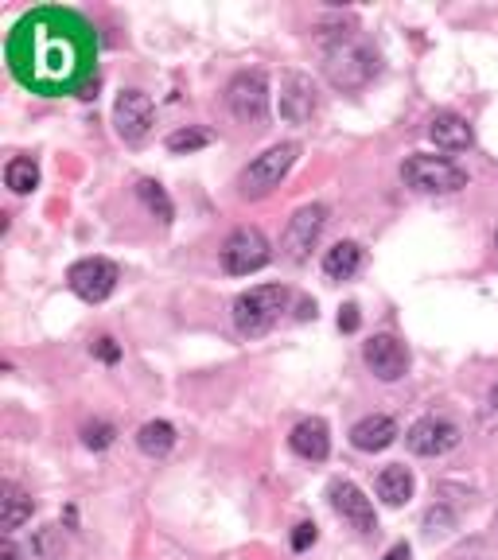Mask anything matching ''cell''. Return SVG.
<instances>
[{"label": "cell", "mask_w": 498, "mask_h": 560, "mask_svg": "<svg viewBox=\"0 0 498 560\" xmlns=\"http://www.w3.org/2000/svg\"><path fill=\"white\" fill-rule=\"evenodd\" d=\"M117 280H121V273H117V265L109 257H82L67 273L71 292L86 304H106L109 296L117 292Z\"/></svg>", "instance_id": "obj_8"}, {"label": "cell", "mask_w": 498, "mask_h": 560, "mask_svg": "<svg viewBox=\"0 0 498 560\" xmlns=\"http://www.w3.org/2000/svg\"><path fill=\"white\" fill-rule=\"evenodd\" d=\"M382 560H409V545H405V541H401V545H393V549Z\"/></svg>", "instance_id": "obj_33"}, {"label": "cell", "mask_w": 498, "mask_h": 560, "mask_svg": "<svg viewBox=\"0 0 498 560\" xmlns=\"http://www.w3.org/2000/svg\"><path fill=\"white\" fill-rule=\"evenodd\" d=\"M358 327H362V315H358L355 304H343V312H339V331L343 335H355Z\"/></svg>", "instance_id": "obj_30"}, {"label": "cell", "mask_w": 498, "mask_h": 560, "mask_svg": "<svg viewBox=\"0 0 498 560\" xmlns=\"http://www.w3.org/2000/svg\"><path fill=\"white\" fill-rule=\"evenodd\" d=\"M401 179H405L413 191H421V195H452V191H463V187H467V172H463V168H456V164L444 160V156H428V152L405 156Z\"/></svg>", "instance_id": "obj_5"}, {"label": "cell", "mask_w": 498, "mask_h": 560, "mask_svg": "<svg viewBox=\"0 0 498 560\" xmlns=\"http://www.w3.org/2000/svg\"><path fill=\"white\" fill-rule=\"evenodd\" d=\"M448 529H456V510L452 506H444V502H436V506H428L425 510V533H448Z\"/></svg>", "instance_id": "obj_26"}, {"label": "cell", "mask_w": 498, "mask_h": 560, "mask_svg": "<svg viewBox=\"0 0 498 560\" xmlns=\"http://www.w3.org/2000/svg\"><path fill=\"white\" fill-rule=\"evenodd\" d=\"M137 448L148 459H164V455L176 448V428L168 420H148V424L137 428Z\"/></svg>", "instance_id": "obj_21"}, {"label": "cell", "mask_w": 498, "mask_h": 560, "mask_svg": "<svg viewBox=\"0 0 498 560\" xmlns=\"http://www.w3.org/2000/svg\"><path fill=\"white\" fill-rule=\"evenodd\" d=\"M463 432L456 420L448 417H421L409 432H405V444L413 455H425V459H436V455H448L452 448H460Z\"/></svg>", "instance_id": "obj_11"}, {"label": "cell", "mask_w": 498, "mask_h": 560, "mask_svg": "<svg viewBox=\"0 0 498 560\" xmlns=\"http://www.w3.org/2000/svg\"><path fill=\"white\" fill-rule=\"evenodd\" d=\"M137 195H141V203L148 207V214H152L160 226H168V222L176 218V207H172L168 191H164L156 179H137Z\"/></svg>", "instance_id": "obj_23"}, {"label": "cell", "mask_w": 498, "mask_h": 560, "mask_svg": "<svg viewBox=\"0 0 498 560\" xmlns=\"http://www.w3.org/2000/svg\"><path fill=\"white\" fill-rule=\"evenodd\" d=\"M323 74L343 94L366 90L374 82V74H378V51L362 35L339 32L335 39H327V47H323Z\"/></svg>", "instance_id": "obj_2"}, {"label": "cell", "mask_w": 498, "mask_h": 560, "mask_svg": "<svg viewBox=\"0 0 498 560\" xmlns=\"http://www.w3.org/2000/svg\"><path fill=\"white\" fill-rule=\"evenodd\" d=\"M401 436V428H397V420L393 417H382V413H374V417H362L351 428V444H355L358 452H386L393 440Z\"/></svg>", "instance_id": "obj_17"}, {"label": "cell", "mask_w": 498, "mask_h": 560, "mask_svg": "<svg viewBox=\"0 0 498 560\" xmlns=\"http://www.w3.org/2000/svg\"><path fill=\"white\" fill-rule=\"evenodd\" d=\"M113 440H117V428L109 420H94V424L82 428V444L90 452H106V448H113Z\"/></svg>", "instance_id": "obj_25"}, {"label": "cell", "mask_w": 498, "mask_h": 560, "mask_svg": "<svg viewBox=\"0 0 498 560\" xmlns=\"http://www.w3.org/2000/svg\"><path fill=\"white\" fill-rule=\"evenodd\" d=\"M113 125L125 144H141L156 125V105L144 90H121L113 102Z\"/></svg>", "instance_id": "obj_10"}, {"label": "cell", "mask_w": 498, "mask_h": 560, "mask_svg": "<svg viewBox=\"0 0 498 560\" xmlns=\"http://www.w3.org/2000/svg\"><path fill=\"white\" fill-rule=\"evenodd\" d=\"M211 140H214L211 129L187 125V129H176V133L168 137V152H176V156H187V152H199V148H207Z\"/></svg>", "instance_id": "obj_24"}, {"label": "cell", "mask_w": 498, "mask_h": 560, "mask_svg": "<svg viewBox=\"0 0 498 560\" xmlns=\"http://www.w3.org/2000/svg\"><path fill=\"white\" fill-rule=\"evenodd\" d=\"M20 553H16V545H12V537L4 533V541H0V560H16Z\"/></svg>", "instance_id": "obj_32"}, {"label": "cell", "mask_w": 498, "mask_h": 560, "mask_svg": "<svg viewBox=\"0 0 498 560\" xmlns=\"http://www.w3.org/2000/svg\"><path fill=\"white\" fill-rule=\"evenodd\" d=\"M32 514H36V502H32L28 490L16 487V483H4V487H0V525H4L8 537H12L24 522H32Z\"/></svg>", "instance_id": "obj_18"}, {"label": "cell", "mask_w": 498, "mask_h": 560, "mask_svg": "<svg viewBox=\"0 0 498 560\" xmlns=\"http://www.w3.org/2000/svg\"><path fill=\"white\" fill-rule=\"evenodd\" d=\"M226 105L238 121L246 125H261L269 117V78L261 70H242L230 78L226 86Z\"/></svg>", "instance_id": "obj_7"}, {"label": "cell", "mask_w": 498, "mask_h": 560, "mask_svg": "<svg viewBox=\"0 0 498 560\" xmlns=\"http://www.w3.org/2000/svg\"><path fill=\"white\" fill-rule=\"evenodd\" d=\"M374 490H378V498H382L386 506H405V502L413 498V475H409V467H401V463L382 467Z\"/></svg>", "instance_id": "obj_20"}, {"label": "cell", "mask_w": 498, "mask_h": 560, "mask_svg": "<svg viewBox=\"0 0 498 560\" xmlns=\"http://www.w3.org/2000/svg\"><path fill=\"white\" fill-rule=\"evenodd\" d=\"M316 541H320V529H316V522H300L296 529H292V553H308Z\"/></svg>", "instance_id": "obj_28"}, {"label": "cell", "mask_w": 498, "mask_h": 560, "mask_svg": "<svg viewBox=\"0 0 498 560\" xmlns=\"http://www.w3.org/2000/svg\"><path fill=\"white\" fill-rule=\"evenodd\" d=\"M495 245H498V230H495Z\"/></svg>", "instance_id": "obj_35"}, {"label": "cell", "mask_w": 498, "mask_h": 560, "mask_svg": "<svg viewBox=\"0 0 498 560\" xmlns=\"http://www.w3.org/2000/svg\"><path fill=\"white\" fill-rule=\"evenodd\" d=\"M288 448L300 455V459L323 463V459L331 455V432H327V420H320V417L300 420V424L288 432Z\"/></svg>", "instance_id": "obj_15"}, {"label": "cell", "mask_w": 498, "mask_h": 560, "mask_svg": "<svg viewBox=\"0 0 498 560\" xmlns=\"http://www.w3.org/2000/svg\"><path fill=\"white\" fill-rule=\"evenodd\" d=\"M327 502H331V510L343 518V522L358 529V533H374L378 529V514H374V502L355 487V483H347V479H335L331 487H327Z\"/></svg>", "instance_id": "obj_12"}, {"label": "cell", "mask_w": 498, "mask_h": 560, "mask_svg": "<svg viewBox=\"0 0 498 560\" xmlns=\"http://www.w3.org/2000/svg\"><path fill=\"white\" fill-rule=\"evenodd\" d=\"M90 350H94V358H98V362H106V366L121 362V347H117V339H113V335H102V339H98Z\"/></svg>", "instance_id": "obj_29"}, {"label": "cell", "mask_w": 498, "mask_h": 560, "mask_svg": "<svg viewBox=\"0 0 498 560\" xmlns=\"http://www.w3.org/2000/svg\"><path fill=\"white\" fill-rule=\"evenodd\" d=\"M288 304V288L285 284H257V288H249V292H242L238 300H234V327L246 335V339H253V335H265L277 319H281V312H285Z\"/></svg>", "instance_id": "obj_4"}, {"label": "cell", "mask_w": 498, "mask_h": 560, "mask_svg": "<svg viewBox=\"0 0 498 560\" xmlns=\"http://www.w3.org/2000/svg\"><path fill=\"white\" fill-rule=\"evenodd\" d=\"M273 261V245L257 226H238L222 245V269L230 277H249Z\"/></svg>", "instance_id": "obj_6"}, {"label": "cell", "mask_w": 498, "mask_h": 560, "mask_svg": "<svg viewBox=\"0 0 498 560\" xmlns=\"http://www.w3.org/2000/svg\"><path fill=\"white\" fill-rule=\"evenodd\" d=\"M32 553L43 560L59 557V529H55V525H43V529H39L36 541H32Z\"/></svg>", "instance_id": "obj_27"}, {"label": "cell", "mask_w": 498, "mask_h": 560, "mask_svg": "<svg viewBox=\"0 0 498 560\" xmlns=\"http://www.w3.org/2000/svg\"><path fill=\"white\" fill-rule=\"evenodd\" d=\"M98 32L67 4H39L24 12L4 39L12 78L36 98H90L98 86Z\"/></svg>", "instance_id": "obj_1"}, {"label": "cell", "mask_w": 498, "mask_h": 560, "mask_svg": "<svg viewBox=\"0 0 498 560\" xmlns=\"http://www.w3.org/2000/svg\"><path fill=\"white\" fill-rule=\"evenodd\" d=\"M495 525H498V518H495Z\"/></svg>", "instance_id": "obj_36"}, {"label": "cell", "mask_w": 498, "mask_h": 560, "mask_svg": "<svg viewBox=\"0 0 498 560\" xmlns=\"http://www.w3.org/2000/svg\"><path fill=\"white\" fill-rule=\"evenodd\" d=\"M362 362L370 366V374L378 382H397L405 378L409 370V347L397 339V335H374L366 347H362Z\"/></svg>", "instance_id": "obj_13"}, {"label": "cell", "mask_w": 498, "mask_h": 560, "mask_svg": "<svg viewBox=\"0 0 498 560\" xmlns=\"http://www.w3.org/2000/svg\"><path fill=\"white\" fill-rule=\"evenodd\" d=\"M491 409H495V413H498V385H495V389H491Z\"/></svg>", "instance_id": "obj_34"}, {"label": "cell", "mask_w": 498, "mask_h": 560, "mask_svg": "<svg viewBox=\"0 0 498 560\" xmlns=\"http://www.w3.org/2000/svg\"><path fill=\"white\" fill-rule=\"evenodd\" d=\"M362 261H366V249L358 242H335L323 253V273L331 280H351L358 277Z\"/></svg>", "instance_id": "obj_19"}, {"label": "cell", "mask_w": 498, "mask_h": 560, "mask_svg": "<svg viewBox=\"0 0 498 560\" xmlns=\"http://www.w3.org/2000/svg\"><path fill=\"white\" fill-rule=\"evenodd\" d=\"M4 187H8L12 195H32L39 187V164L32 156H12V160L4 164Z\"/></svg>", "instance_id": "obj_22"}, {"label": "cell", "mask_w": 498, "mask_h": 560, "mask_svg": "<svg viewBox=\"0 0 498 560\" xmlns=\"http://www.w3.org/2000/svg\"><path fill=\"white\" fill-rule=\"evenodd\" d=\"M296 319H316V300H300L296 304Z\"/></svg>", "instance_id": "obj_31"}, {"label": "cell", "mask_w": 498, "mask_h": 560, "mask_svg": "<svg viewBox=\"0 0 498 560\" xmlns=\"http://www.w3.org/2000/svg\"><path fill=\"white\" fill-rule=\"evenodd\" d=\"M296 160H300V144H296V140H285V144L265 148L246 172L238 175V195H242V199H265L269 191L281 187V179L292 172Z\"/></svg>", "instance_id": "obj_3"}, {"label": "cell", "mask_w": 498, "mask_h": 560, "mask_svg": "<svg viewBox=\"0 0 498 560\" xmlns=\"http://www.w3.org/2000/svg\"><path fill=\"white\" fill-rule=\"evenodd\" d=\"M428 140H432L436 148H444V152H463V148L475 144V133H471L467 117L444 109V113H432V121H428Z\"/></svg>", "instance_id": "obj_16"}, {"label": "cell", "mask_w": 498, "mask_h": 560, "mask_svg": "<svg viewBox=\"0 0 498 560\" xmlns=\"http://www.w3.org/2000/svg\"><path fill=\"white\" fill-rule=\"evenodd\" d=\"M320 109V94H316V82L300 70H288L281 78V117L288 125H308Z\"/></svg>", "instance_id": "obj_14"}, {"label": "cell", "mask_w": 498, "mask_h": 560, "mask_svg": "<svg viewBox=\"0 0 498 560\" xmlns=\"http://www.w3.org/2000/svg\"><path fill=\"white\" fill-rule=\"evenodd\" d=\"M323 226H327V207H323V203L300 207L288 218V230H285V238H281V253H285L292 265L308 261V253L320 245Z\"/></svg>", "instance_id": "obj_9"}]
</instances>
